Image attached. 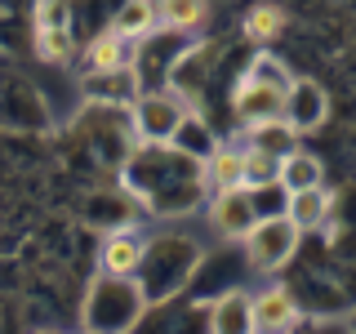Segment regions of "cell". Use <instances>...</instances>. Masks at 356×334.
I'll return each mask as SVG.
<instances>
[{
  "label": "cell",
  "instance_id": "6da1fadb",
  "mask_svg": "<svg viewBox=\"0 0 356 334\" xmlns=\"http://www.w3.org/2000/svg\"><path fill=\"white\" fill-rule=\"evenodd\" d=\"M152 308L147 289H143L138 276H116V272H98L85 289V308H81V321L85 330H107V334H120V330H134L143 321V312Z\"/></svg>",
  "mask_w": 356,
  "mask_h": 334
},
{
  "label": "cell",
  "instance_id": "7a4b0ae2",
  "mask_svg": "<svg viewBox=\"0 0 356 334\" xmlns=\"http://www.w3.org/2000/svg\"><path fill=\"white\" fill-rule=\"evenodd\" d=\"M294 85V72L285 67V58L276 54H254L245 76L232 89V111H236L241 125L250 120H267V116H281L285 111V94Z\"/></svg>",
  "mask_w": 356,
  "mask_h": 334
},
{
  "label": "cell",
  "instance_id": "3957f363",
  "mask_svg": "<svg viewBox=\"0 0 356 334\" xmlns=\"http://www.w3.org/2000/svg\"><path fill=\"white\" fill-rule=\"evenodd\" d=\"M187 116H192V103H187L183 89H138L129 103V125L143 148L174 143Z\"/></svg>",
  "mask_w": 356,
  "mask_h": 334
},
{
  "label": "cell",
  "instance_id": "277c9868",
  "mask_svg": "<svg viewBox=\"0 0 356 334\" xmlns=\"http://www.w3.org/2000/svg\"><path fill=\"white\" fill-rule=\"evenodd\" d=\"M298 237H303V232H298L285 214H259L250 223V232L241 237L245 263H250L254 272H276V267H285L294 259Z\"/></svg>",
  "mask_w": 356,
  "mask_h": 334
},
{
  "label": "cell",
  "instance_id": "5b68a950",
  "mask_svg": "<svg viewBox=\"0 0 356 334\" xmlns=\"http://www.w3.org/2000/svg\"><path fill=\"white\" fill-rule=\"evenodd\" d=\"M259 218V196L250 187H222L209 192V223L222 241H241L250 232V223Z\"/></svg>",
  "mask_w": 356,
  "mask_h": 334
},
{
  "label": "cell",
  "instance_id": "8992f818",
  "mask_svg": "<svg viewBox=\"0 0 356 334\" xmlns=\"http://www.w3.org/2000/svg\"><path fill=\"white\" fill-rule=\"evenodd\" d=\"M36 54L44 63H63L76 54L67 0H36Z\"/></svg>",
  "mask_w": 356,
  "mask_h": 334
},
{
  "label": "cell",
  "instance_id": "52a82bcc",
  "mask_svg": "<svg viewBox=\"0 0 356 334\" xmlns=\"http://www.w3.org/2000/svg\"><path fill=\"white\" fill-rule=\"evenodd\" d=\"M285 125L303 138V134L312 129H321L325 125V116H330V94L321 89L316 81H307V76H294V85H289V94H285Z\"/></svg>",
  "mask_w": 356,
  "mask_h": 334
},
{
  "label": "cell",
  "instance_id": "ba28073f",
  "mask_svg": "<svg viewBox=\"0 0 356 334\" xmlns=\"http://www.w3.org/2000/svg\"><path fill=\"white\" fill-rule=\"evenodd\" d=\"M298 299L289 294L285 285H267L250 299V330L259 334H281V330H294L298 326Z\"/></svg>",
  "mask_w": 356,
  "mask_h": 334
},
{
  "label": "cell",
  "instance_id": "9c48e42d",
  "mask_svg": "<svg viewBox=\"0 0 356 334\" xmlns=\"http://www.w3.org/2000/svg\"><path fill=\"white\" fill-rule=\"evenodd\" d=\"M134 49L138 40L120 36V31H98L85 45V76H107V72H134Z\"/></svg>",
  "mask_w": 356,
  "mask_h": 334
},
{
  "label": "cell",
  "instance_id": "30bf717a",
  "mask_svg": "<svg viewBox=\"0 0 356 334\" xmlns=\"http://www.w3.org/2000/svg\"><path fill=\"white\" fill-rule=\"evenodd\" d=\"M143 254H147V237H138L134 228L107 232L103 245H98V272H116V276H134L143 267Z\"/></svg>",
  "mask_w": 356,
  "mask_h": 334
},
{
  "label": "cell",
  "instance_id": "8fae6325",
  "mask_svg": "<svg viewBox=\"0 0 356 334\" xmlns=\"http://www.w3.org/2000/svg\"><path fill=\"white\" fill-rule=\"evenodd\" d=\"M334 214V192L325 183L316 187H298V192H285V218L294 223L298 232H321Z\"/></svg>",
  "mask_w": 356,
  "mask_h": 334
},
{
  "label": "cell",
  "instance_id": "7c38bea8",
  "mask_svg": "<svg viewBox=\"0 0 356 334\" xmlns=\"http://www.w3.org/2000/svg\"><path fill=\"white\" fill-rule=\"evenodd\" d=\"M152 5H156V31H174V36H192L209 18V0H152Z\"/></svg>",
  "mask_w": 356,
  "mask_h": 334
},
{
  "label": "cell",
  "instance_id": "4fadbf2b",
  "mask_svg": "<svg viewBox=\"0 0 356 334\" xmlns=\"http://www.w3.org/2000/svg\"><path fill=\"white\" fill-rule=\"evenodd\" d=\"M200 183H205V192L245 187V178H241V148H209L205 156H200Z\"/></svg>",
  "mask_w": 356,
  "mask_h": 334
},
{
  "label": "cell",
  "instance_id": "5bb4252c",
  "mask_svg": "<svg viewBox=\"0 0 356 334\" xmlns=\"http://www.w3.org/2000/svg\"><path fill=\"white\" fill-rule=\"evenodd\" d=\"M245 148H259L267 156H285L298 148V134L285 125V116H267V120H250L245 125Z\"/></svg>",
  "mask_w": 356,
  "mask_h": 334
},
{
  "label": "cell",
  "instance_id": "9a60e30c",
  "mask_svg": "<svg viewBox=\"0 0 356 334\" xmlns=\"http://www.w3.org/2000/svg\"><path fill=\"white\" fill-rule=\"evenodd\" d=\"M316 183H325V165L312 152L294 148V152L281 156V170H276V187L281 192H298V187H316Z\"/></svg>",
  "mask_w": 356,
  "mask_h": 334
},
{
  "label": "cell",
  "instance_id": "2e32d148",
  "mask_svg": "<svg viewBox=\"0 0 356 334\" xmlns=\"http://www.w3.org/2000/svg\"><path fill=\"white\" fill-rule=\"evenodd\" d=\"M209 330L214 334H250V294L245 289H227L209 308Z\"/></svg>",
  "mask_w": 356,
  "mask_h": 334
},
{
  "label": "cell",
  "instance_id": "e0dca14e",
  "mask_svg": "<svg viewBox=\"0 0 356 334\" xmlns=\"http://www.w3.org/2000/svg\"><path fill=\"white\" fill-rule=\"evenodd\" d=\"M285 27H289V14H285L281 5H272V0L254 5L250 14H245V22H241L245 40H254V45H272V40H281V36H285Z\"/></svg>",
  "mask_w": 356,
  "mask_h": 334
},
{
  "label": "cell",
  "instance_id": "ac0fdd59",
  "mask_svg": "<svg viewBox=\"0 0 356 334\" xmlns=\"http://www.w3.org/2000/svg\"><path fill=\"white\" fill-rule=\"evenodd\" d=\"M111 31H120V36L143 45L156 31V5L152 0H125V5L116 9V18H111Z\"/></svg>",
  "mask_w": 356,
  "mask_h": 334
},
{
  "label": "cell",
  "instance_id": "d6986e66",
  "mask_svg": "<svg viewBox=\"0 0 356 334\" xmlns=\"http://www.w3.org/2000/svg\"><path fill=\"white\" fill-rule=\"evenodd\" d=\"M276 170H281V156H267L259 148H241V178H245V187H276Z\"/></svg>",
  "mask_w": 356,
  "mask_h": 334
}]
</instances>
